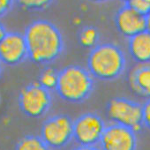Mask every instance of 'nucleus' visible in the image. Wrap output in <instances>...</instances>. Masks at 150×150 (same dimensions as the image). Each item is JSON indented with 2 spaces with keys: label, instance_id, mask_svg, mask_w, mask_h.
<instances>
[{
  "label": "nucleus",
  "instance_id": "nucleus-26",
  "mask_svg": "<svg viewBox=\"0 0 150 150\" xmlns=\"http://www.w3.org/2000/svg\"><path fill=\"white\" fill-rule=\"evenodd\" d=\"M147 1H148V2H150V0H147Z\"/></svg>",
  "mask_w": 150,
  "mask_h": 150
},
{
  "label": "nucleus",
  "instance_id": "nucleus-14",
  "mask_svg": "<svg viewBox=\"0 0 150 150\" xmlns=\"http://www.w3.org/2000/svg\"><path fill=\"white\" fill-rule=\"evenodd\" d=\"M79 41L83 47L92 50L99 44V32L94 27H85L80 32Z\"/></svg>",
  "mask_w": 150,
  "mask_h": 150
},
{
  "label": "nucleus",
  "instance_id": "nucleus-3",
  "mask_svg": "<svg viewBox=\"0 0 150 150\" xmlns=\"http://www.w3.org/2000/svg\"><path fill=\"white\" fill-rule=\"evenodd\" d=\"M95 88V78L87 68L68 65L57 72L55 90L58 96L71 103L87 101Z\"/></svg>",
  "mask_w": 150,
  "mask_h": 150
},
{
  "label": "nucleus",
  "instance_id": "nucleus-4",
  "mask_svg": "<svg viewBox=\"0 0 150 150\" xmlns=\"http://www.w3.org/2000/svg\"><path fill=\"white\" fill-rule=\"evenodd\" d=\"M18 103L21 112L28 117L39 118L48 113L52 105L51 91L40 83H31L20 93Z\"/></svg>",
  "mask_w": 150,
  "mask_h": 150
},
{
  "label": "nucleus",
  "instance_id": "nucleus-16",
  "mask_svg": "<svg viewBox=\"0 0 150 150\" xmlns=\"http://www.w3.org/2000/svg\"><path fill=\"white\" fill-rule=\"evenodd\" d=\"M57 71L51 69V68H47L44 71H42L39 77V82L42 87L45 88L49 89L51 91V89H55L56 84H57Z\"/></svg>",
  "mask_w": 150,
  "mask_h": 150
},
{
  "label": "nucleus",
  "instance_id": "nucleus-21",
  "mask_svg": "<svg viewBox=\"0 0 150 150\" xmlns=\"http://www.w3.org/2000/svg\"><path fill=\"white\" fill-rule=\"evenodd\" d=\"M6 33H7V31H6V27L4 26V24L1 21H0V42L3 40V38L6 35Z\"/></svg>",
  "mask_w": 150,
  "mask_h": 150
},
{
  "label": "nucleus",
  "instance_id": "nucleus-25",
  "mask_svg": "<svg viewBox=\"0 0 150 150\" xmlns=\"http://www.w3.org/2000/svg\"><path fill=\"white\" fill-rule=\"evenodd\" d=\"M2 63L1 62H0V75H1V73H2Z\"/></svg>",
  "mask_w": 150,
  "mask_h": 150
},
{
  "label": "nucleus",
  "instance_id": "nucleus-12",
  "mask_svg": "<svg viewBox=\"0 0 150 150\" xmlns=\"http://www.w3.org/2000/svg\"><path fill=\"white\" fill-rule=\"evenodd\" d=\"M129 83L134 93L150 97V64H139L130 73Z\"/></svg>",
  "mask_w": 150,
  "mask_h": 150
},
{
  "label": "nucleus",
  "instance_id": "nucleus-8",
  "mask_svg": "<svg viewBox=\"0 0 150 150\" xmlns=\"http://www.w3.org/2000/svg\"><path fill=\"white\" fill-rule=\"evenodd\" d=\"M99 146L101 150H136V132L129 127L111 123L106 125Z\"/></svg>",
  "mask_w": 150,
  "mask_h": 150
},
{
  "label": "nucleus",
  "instance_id": "nucleus-19",
  "mask_svg": "<svg viewBox=\"0 0 150 150\" xmlns=\"http://www.w3.org/2000/svg\"><path fill=\"white\" fill-rule=\"evenodd\" d=\"M15 0H0V18L6 15L13 8Z\"/></svg>",
  "mask_w": 150,
  "mask_h": 150
},
{
  "label": "nucleus",
  "instance_id": "nucleus-18",
  "mask_svg": "<svg viewBox=\"0 0 150 150\" xmlns=\"http://www.w3.org/2000/svg\"><path fill=\"white\" fill-rule=\"evenodd\" d=\"M142 123L145 127L150 130V97L142 104Z\"/></svg>",
  "mask_w": 150,
  "mask_h": 150
},
{
  "label": "nucleus",
  "instance_id": "nucleus-15",
  "mask_svg": "<svg viewBox=\"0 0 150 150\" xmlns=\"http://www.w3.org/2000/svg\"><path fill=\"white\" fill-rule=\"evenodd\" d=\"M54 0H15V2L24 10L41 11L48 8Z\"/></svg>",
  "mask_w": 150,
  "mask_h": 150
},
{
  "label": "nucleus",
  "instance_id": "nucleus-7",
  "mask_svg": "<svg viewBox=\"0 0 150 150\" xmlns=\"http://www.w3.org/2000/svg\"><path fill=\"white\" fill-rule=\"evenodd\" d=\"M106 125L98 114L84 113L73 121V139L80 146H96L101 140Z\"/></svg>",
  "mask_w": 150,
  "mask_h": 150
},
{
  "label": "nucleus",
  "instance_id": "nucleus-1",
  "mask_svg": "<svg viewBox=\"0 0 150 150\" xmlns=\"http://www.w3.org/2000/svg\"><path fill=\"white\" fill-rule=\"evenodd\" d=\"M28 59L37 64L55 62L63 53L64 42L58 28L45 20L31 22L24 32Z\"/></svg>",
  "mask_w": 150,
  "mask_h": 150
},
{
  "label": "nucleus",
  "instance_id": "nucleus-17",
  "mask_svg": "<svg viewBox=\"0 0 150 150\" xmlns=\"http://www.w3.org/2000/svg\"><path fill=\"white\" fill-rule=\"evenodd\" d=\"M127 5L135 12L145 17L150 12V2L147 0H131Z\"/></svg>",
  "mask_w": 150,
  "mask_h": 150
},
{
  "label": "nucleus",
  "instance_id": "nucleus-22",
  "mask_svg": "<svg viewBox=\"0 0 150 150\" xmlns=\"http://www.w3.org/2000/svg\"><path fill=\"white\" fill-rule=\"evenodd\" d=\"M146 31L150 33V12L146 16Z\"/></svg>",
  "mask_w": 150,
  "mask_h": 150
},
{
  "label": "nucleus",
  "instance_id": "nucleus-6",
  "mask_svg": "<svg viewBox=\"0 0 150 150\" xmlns=\"http://www.w3.org/2000/svg\"><path fill=\"white\" fill-rule=\"evenodd\" d=\"M107 114L112 123L129 127L135 132L143 125L142 104L128 98L111 99L107 105Z\"/></svg>",
  "mask_w": 150,
  "mask_h": 150
},
{
  "label": "nucleus",
  "instance_id": "nucleus-24",
  "mask_svg": "<svg viewBox=\"0 0 150 150\" xmlns=\"http://www.w3.org/2000/svg\"><path fill=\"white\" fill-rule=\"evenodd\" d=\"M119 1L123 2L124 4H127L128 2H130V1H131V0H119Z\"/></svg>",
  "mask_w": 150,
  "mask_h": 150
},
{
  "label": "nucleus",
  "instance_id": "nucleus-13",
  "mask_svg": "<svg viewBox=\"0 0 150 150\" xmlns=\"http://www.w3.org/2000/svg\"><path fill=\"white\" fill-rule=\"evenodd\" d=\"M15 150H50L40 136L27 135L21 139Z\"/></svg>",
  "mask_w": 150,
  "mask_h": 150
},
{
  "label": "nucleus",
  "instance_id": "nucleus-2",
  "mask_svg": "<svg viewBox=\"0 0 150 150\" xmlns=\"http://www.w3.org/2000/svg\"><path fill=\"white\" fill-rule=\"evenodd\" d=\"M126 57L117 44L105 42L93 48L88 57V70L95 80L112 81L121 77L126 69Z\"/></svg>",
  "mask_w": 150,
  "mask_h": 150
},
{
  "label": "nucleus",
  "instance_id": "nucleus-5",
  "mask_svg": "<svg viewBox=\"0 0 150 150\" xmlns=\"http://www.w3.org/2000/svg\"><path fill=\"white\" fill-rule=\"evenodd\" d=\"M40 137L50 149H60L73 139V120L67 115H54L42 124Z\"/></svg>",
  "mask_w": 150,
  "mask_h": 150
},
{
  "label": "nucleus",
  "instance_id": "nucleus-11",
  "mask_svg": "<svg viewBox=\"0 0 150 150\" xmlns=\"http://www.w3.org/2000/svg\"><path fill=\"white\" fill-rule=\"evenodd\" d=\"M128 50L134 61L150 64V33L146 30L128 39Z\"/></svg>",
  "mask_w": 150,
  "mask_h": 150
},
{
  "label": "nucleus",
  "instance_id": "nucleus-9",
  "mask_svg": "<svg viewBox=\"0 0 150 150\" xmlns=\"http://www.w3.org/2000/svg\"><path fill=\"white\" fill-rule=\"evenodd\" d=\"M27 59H28V52L24 35L7 32L0 42V62L5 65L15 66Z\"/></svg>",
  "mask_w": 150,
  "mask_h": 150
},
{
  "label": "nucleus",
  "instance_id": "nucleus-20",
  "mask_svg": "<svg viewBox=\"0 0 150 150\" xmlns=\"http://www.w3.org/2000/svg\"><path fill=\"white\" fill-rule=\"evenodd\" d=\"M72 150H101V148L97 146H78Z\"/></svg>",
  "mask_w": 150,
  "mask_h": 150
},
{
  "label": "nucleus",
  "instance_id": "nucleus-23",
  "mask_svg": "<svg viewBox=\"0 0 150 150\" xmlns=\"http://www.w3.org/2000/svg\"><path fill=\"white\" fill-rule=\"evenodd\" d=\"M90 2H93V3H103V2H106L108 0H88Z\"/></svg>",
  "mask_w": 150,
  "mask_h": 150
},
{
  "label": "nucleus",
  "instance_id": "nucleus-10",
  "mask_svg": "<svg viewBox=\"0 0 150 150\" xmlns=\"http://www.w3.org/2000/svg\"><path fill=\"white\" fill-rule=\"evenodd\" d=\"M115 25L117 31L127 39L146 30V17L125 4L116 13Z\"/></svg>",
  "mask_w": 150,
  "mask_h": 150
}]
</instances>
